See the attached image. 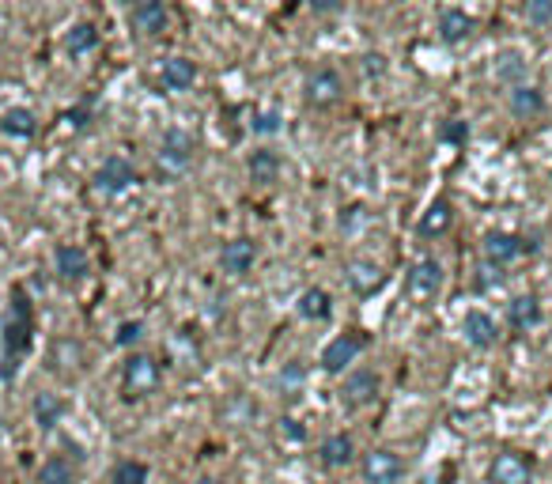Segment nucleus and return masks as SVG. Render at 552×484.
Instances as JSON below:
<instances>
[{"instance_id": "f257e3e1", "label": "nucleus", "mask_w": 552, "mask_h": 484, "mask_svg": "<svg viewBox=\"0 0 552 484\" xmlns=\"http://www.w3.org/2000/svg\"><path fill=\"white\" fill-rule=\"evenodd\" d=\"M31 303L24 299V291H15L12 296V310H8V318H5V367H0V378L5 383H12L15 378V367H19V360L31 352Z\"/></svg>"}, {"instance_id": "f03ea898", "label": "nucleus", "mask_w": 552, "mask_h": 484, "mask_svg": "<svg viewBox=\"0 0 552 484\" xmlns=\"http://www.w3.org/2000/svg\"><path fill=\"white\" fill-rule=\"evenodd\" d=\"M194 137L189 133H182V129H171L163 137V144H159V152H156V175L163 178V182H178L189 166H194Z\"/></svg>"}, {"instance_id": "7ed1b4c3", "label": "nucleus", "mask_w": 552, "mask_h": 484, "mask_svg": "<svg viewBox=\"0 0 552 484\" xmlns=\"http://www.w3.org/2000/svg\"><path fill=\"white\" fill-rule=\"evenodd\" d=\"M159 378H163V371H159L156 356L133 352L129 360H125V367H121V394H125V402H140V397L156 394Z\"/></svg>"}, {"instance_id": "20e7f679", "label": "nucleus", "mask_w": 552, "mask_h": 484, "mask_svg": "<svg viewBox=\"0 0 552 484\" xmlns=\"http://www.w3.org/2000/svg\"><path fill=\"white\" fill-rule=\"evenodd\" d=\"M303 99H307V107L314 110H329L337 107V102L345 99V80L337 76L333 69H314L303 83Z\"/></svg>"}, {"instance_id": "39448f33", "label": "nucleus", "mask_w": 552, "mask_h": 484, "mask_svg": "<svg viewBox=\"0 0 552 484\" xmlns=\"http://www.w3.org/2000/svg\"><path fill=\"white\" fill-rule=\"evenodd\" d=\"M405 291L416 303H432L443 291V265L435 258H420L413 261V269L405 272Z\"/></svg>"}, {"instance_id": "423d86ee", "label": "nucleus", "mask_w": 552, "mask_h": 484, "mask_svg": "<svg viewBox=\"0 0 552 484\" xmlns=\"http://www.w3.org/2000/svg\"><path fill=\"white\" fill-rule=\"evenodd\" d=\"M367 348V337L352 329V333H341V337H333V341L322 348V367L329 375H341L348 364H356V356Z\"/></svg>"}, {"instance_id": "0eeeda50", "label": "nucleus", "mask_w": 552, "mask_h": 484, "mask_svg": "<svg viewBox=\"0 0 552 484\" xmlns=\"http://www.w3.org/2000/svg\"><path fill=\"white\" fill-rule=\"evenodd\" d=\"M137 182V166L125 159V156H110V159H102V166L95 171V189L106 197H114V194H125Z\"/></svg>"}, {"instance_id": "6e6552de", "label": "nucleus", "mask_w": 552, "mask_h": 484, "mask_svg": "<svg viewBox=\"0 0 552 484\" xmlns=\"http://www.w3.org/2000/svg\"><path fill=\"white\" fill-rule=\"evenodd\" d=\"M359 473H364V484H397L405 466H401V458L386 447L378 451H367L364 461H359Z\"/></svg>"}, {"instance_id": "1a4fd4ad", "label": "nucleus", "mask_w": 552, "mask_h": 484, "mask_svg": "<svg viewBox=\"0 0 552 484\" xmlns=\"http://www.w3.org/2000/svg\"><path fill=\"white\" fill-rule=\"evenodd\" d=\"M488 480L492 484H534V461L515 451H503L492 461V470H488Z\"/></svg>"}, {"instance_id": "9d476101", "label": "nucleus", "mask_w": 552, "mask_h": 484, "mask_svg": "<svg viewBox=\"0 0 552 484\" xmlns=\"http://www.w3.org/2000/svg\"><path fill=\"white\" fill-rule=\"evenodd\" d=\"M345 280L356 296H375V291L386 284V272H382V265H375L371 258H352L345 265Z\"/></svg>"}, {"instance_id": "9b49d317", "label": "nucleus", "mask_w": 552, "mask_h": 484, "mask_svg": "<svg viewBox=\"0 0 552 484\" xmlns=\"http://www.w3.org/2000/svg\"><path fill=\"white\" fill-rule=\"evenodd\" d=\"M378 397V375L375 371H352L348 378H345V386H341V402H345V409H367L371 402Z\"/></svg>"}, {"instance_id": "f8f14e48", "label": "nucleus", "mask_w": 552, "mask_h": 484, "mask_svg": "<svg viewBox=\"0 0 552 484\" xmlns=\"http://www.w3.org/2000/svg\"><path fill=\"white\" fill-rule=\"evenodd\" d=\"M481 250H484V265L503 269V265H511V261L522 258V239L507 235V231H492V235H484Z\"/></svg>"}, {"instance_id": "ddd939ff", "label": "nucleus", "mask_w": 552, "mask_h": 484, "mask_svg": "<svg viewBox=\"0 0 552 484\" xmlns=\"http://www.w3.org/2000/svg\"><path fill=\"white\" fill-rule=\"evenodd\" d=\"M53 269H57L61 280L72 284V280H83L91 272V258H88V250H83V246H57Z\"/></svg>"}, {"instance_id": "4468645a", "label": "nucleus", "mask_w": 552, "mask_h": 484, "mask_svg": "<svg viewBox=\"0 0 552 484\" xmlns=\"http://www.w3.org/2000/svg\"><path fill=\"white\" fill-rule=\"evenodd\" d=\"M462 333H465V341H470L473 348H496L500 341V329L492 322V314H484V310H470L465 314V322H462Z\"/></svg>"}, {"instance_id": "2eb2a0df", "label": "nucleus", "mask_w": 552, "mask_h": 484, "mask_svg": "<svg viewBox=\"0 0 552 484\" xmlns=\"http://www.w3.org/2000/svg\"><path fill=\"white\" fill-rule=\"evenodd\" d=\"M253 261H258V246H253L250 239H231L220 250V265H224V272H231V277H243V272H250Z\"/></svg>"}, {"instance_id": "dca6fc26", "label": "nucleus", "mask_w": 552, "mask_h": 484, "mask_svg": "<svg viewBox=\"0 0 552 484\" xmlns=\"http://www.w3.org/2000/svg\"><path fill=\"white\" fill-rule=\"evenodd\" d=\"M451 223H454V204L447 197H439V201H432L428 208H424L416 231H420L424 239H439V235H447V231H451Z\"/></svg>"}, {"instance_id": "f3484780", "label": "nucleus", "mask_w": 552, "mask_h": 484, "mask_svg": "<svg viewBox=\"0 0 552 484\" xmlns=\"http://www.w3.org/2000/svg\"><path fill=\"white\" fill-rule=\"evenodd\" d=\"M507 110H511L519 121H529L545 110V95L534 88V83H515V88L507 91Z\"/></svg>"}, {"instance_id": "a211bd4d", "label": "nucleus", "mask_w": 552, "mask_h": 484, "mask_svg": "<svg viewBox=\"0 0 552 484\" xmlns=\"http://www.w3.org/2000/svg\"><path fill=\"white\" fill-rule=\"evenodd\" d=\"M167 24H171V12H167L163 0H140L137 12H133V27L148 38H156L167 31Z\"/></svg>"}, {"instance_id": "6ab92c4d", "label": "nucleus", "mask_w": 552, "mask_h": 484, "mask_svg": "<svg viewBox=\"0 0 552 484\" xmlns=\"http://www.w3.org/2000/svg\"><path fill=\"white\" fill-rule=\"evenodd\" d=\"M159 80L167 91H189L197 83V65L186 57H167L163 69H159Z\"/></svg>"}, {"instance_id": "aec40b11", "label": "nucleus", "mask_w": 552, "mask_h": 484, "mask_svg": "<svg viewBox=\"0 0 552 484\" xmlns=\"http://www.w3.org/2000/svg\"><path fill=\"white\" fill-rule=\"evenodd\" d=\"M318 458H322V466H329V470H345L348 461L356 458L352 435H345V432L326 435V439H322V447H318Z\"/></svg>"}, {"instance_id": "412c9836", "label": "nucleus", "mask_w": 552, "mask_h": 484, "mask_svg": "<svg viewBox=\"0 0 552 484\" xmlns=\"http://www.w3.org/2000/svg\"><path fill=\"white\" fill-rule=\"evenodd\" d=\"M473 27H477L473 15L462 12V8H447V12L439 15V38L447 42V46H462V42L473 34Z\"/></svg>"}, {"instance_id": "4be33fe9", "label": "nucleus", "mask_w": 552, "mask_h": 484, "mask_svg": "<svg viewBox=\"0 0 552 484\" xmlns=\"http://www.w3.org/2000/svg\"><path fill=\"white\" fill-rule=\"evenodd\" d=\"M31 413H34V424H38L42 432H53V428L61 424V416H65V402H61L57 394L42 390V394H34Z\"/></svg>"}, {"instance_id": "5701e85b", "label": "nucleus", "mask_w": 552, "mask_h": 484, "mask_svg": "<svg viewBox=\"0 0 552 484\" xmlns=\"http://www.w3.org/2000/svg\"><path fill=\"white\" fill-rule=\"evenodd\" d=\"M246 175H250L253 185H272L276 178H281V156L269 152V148H258L246 159Z\"/></svg>"}, {"instance_id": "b1692460", "label": "nucleus", "mask_w": 552, "mask_h": 484, "mask_svg": "<svg viewBox=\"0 0 552 484\" xmlns=\"http://www.w3.org/2000/svg\"><path fill=\"white\" fill-rule=\"evenodd\" d=\"M507 318H511V326L519 333L534 329L541 322V303H538V296H519V299H511V303H507Z\"/></svg>"}, {"instance_id": "393cba45", "label": "nucleus", "mask_w": 552, "mask_h": 484, "mask_svg": "<svg viewBox=\"0 0 552 484\" xmlns=\"http://www.w3.org/2000/svg\"><path fill=\"white\" fill-rule=\"evenodd\" d=\"M76 480H80V473H76V466L65 454L46 458L42 461V470H38V484H76Z\"/></svg>"}, {"instance_id": "a878e982", "label": "nucleus", "mask_w": 552, "mask_h": 484, "mask_svg": "<svg viewBox=\"0 0 552 484\" xmlns=\"http://www.w3.org/2000/svg\"><path fill=\"white\" fill-rule=\"evenodd\" d=\"M300 314L307 322H326L333 314V303H329V291L326 288H307L300 296Z\"/></svg>"}, {"instance_id": "bb28decb", "label": "nucleus", "mask_w": 552, "mask_h": 484, "mask_svg": "<svg viewBox=\"0 0 552 484\" xmlns=\"http://www.w3.org/2000/svg\"><path fill=\"white\" fill-rule=\"evenodd\" d=\"M496 80L500 83H526V57L519 53V50H503V53H496Z\"/></svg>"}, {"instance_id": "cd10ccee", "label": "nucleus", "mask_w": 552, "mask_h": 484, "mask_svg": "<svg viewBox=\"0 0 552 484\" xmlns=\"http://www.w3.org/2000/svg\"><path fill=\"white\" fill-rule=\"evenodd\" d=\"M34 129H38V118L31 110H24V107H15V110H8L5 118H0V133L5 137L27 140V137H34Z\"/></svg>"}, {"instance_id": "c85d7f7f", "label": "nucleus", "mask_w": 552, "mask_h": 484, "mask_svg": "<svg viewBox=\"0 0 552 484\" xmlns=\"http://www.w3.org/2000/svg\"><path fill=\"white\" fill-rule=\"evenodd\" d=\"M50 364H53L57 371H80V364H83V345L72 341V337L57 341L53 352H50Z\"/></svg>"}, {"instance_id": "c756f323", "label": "nucleus", "mask_w": 552, "mask_h": 484, "mask_svg": "<svg viewBox=\"0 0 552 484\" xmlns=\"http://www.w3.org/2000/svg\"><path fill=\"white\" fill-rule=\"evenodd\" d=\"M99 46V31L91 24H76L69 34H65V50L69 57H83V53H91Z\"/></svg>"}, {"instance_id": "7c9ffc66", "label": "nucleus", "mask_w": 552, "mask_h": 484, "mask_svg": "<svg viewBox=\"0 0 552 484\" xmlns=\"http://www.w3.org/2000/svg\"><path fill=\"white\" fill-rule=\"evenodd\" d=\"M110 484H148V466H144V461L125 458V461H118V466H114Z\"/></svg>"}, {"instance_id": "2f4dec72", "label": "nucleus", "mask_w": 552, "mask_h": 484, "mask_svg": "<svg viewBox=\"0 0 552 484\" xmlns=\"http://www.w3.org/2000/svg\"><path fill=\"white\" fill-rule=\"evenodd\" d=\"M522 15H526L534 27L552 24V0H522Z\"/></svg>"}, {"instance_id": "473e14b6", "label": "nucleus", "mask_w": 552, "mask_h": 484, "mask_svg": "<svg viewBox=\"0 0 552 484\" xmlns=\"http://www.w3.org/2000/svg\"><path fill=\"white\" fill-rule=\"evenodd\" d=\"M114 341H118L121 348H133V345H140V341H144V322H121V326H118V333H114Z\"/></svg>"}, {"instance_id": "72a5a7b5", "label": "nucleus", "mask_w": 552, "mask_h": 484, "mask_svg": "<svg viewBox=\"0 0 552 484\" xmlns=\"http://www.w3.org/2000/svg\"><path fill=\"white\" fill-rule=\"evenodd\" d=\"M439 140H447V144H465V140H470V125H465V121H443Z\"/></svg>"}, {"instance_id": "f704fd0d", "label": "nucleus", "mask_w": 552, "mask_h": 484, "mask_svg": "<svg viewBox=\"0 0 552 484\" xmlns=\"http://www.w3.org/2000/svg\"><path fill=\"white\" fill-rule=\"evenodd\" d=\"M250 125H253V133H265V137H269V133H276V129H281V118H276L272 110H265V114H258V118H253Z\"/></svg>"}, {"instance_id": "c9c22d12", "label": "nucleus", "mask_w": 552, "mask_h": 484, "mask_svg": "<svg viewBox=\"0 0 552 484\" xmlns=\"http://www.w3.org/2000/svg\"><path fill=\"white\" fill-rule=\"evenodd\" d=\"M307 5L314 15H337V12H345L348 0H307Z\"/></svg>"}, {"instance_id": "e433bc0d", "label": "nucleus", "mask_w": 552, "mask_h": 484, "mask_svg": "<svg viewBox=\"0 0 552 484\" xmlns=\"http://www.w3.org/2000/svg\"><path fill=\"white\" fill-rule=\"evenodd\" d=\"M364 76H386V57H382V53H367L364 57Z\"/></svg>"}, {"instance_id": "4c0bfd02", "label": "nucleus", "mask_w": 552, "mask_h": 484, "mask_svg": "<svg viewBox=\"0 0 552 484\" xmlns=\"http://www.w3.org/2000/svg\"><path fill=\"white\" fill-rule=\"evenodd\" d=\"M300 383H303V367H300V364H291L288 371H281V386H284V390H295Z\"/></svg>"}, {"instance_id": "58836bf2", "label": "nucleus", "mask_w": 552, "mask_h": 484, "mask_svg": "<svg viewBox=\"0 0 552 484\" xmlns=\"http://www.w3.org/2000/svg\"><path fill=\"white\" fill-rule=\"evenodd\" d=\"M281 432H288V439H295V443H300V439L307 435V432L300 428V420H284V428H281Z\"/></svg>"}, {"instance_id": "ea45409f", "label": "nucleus", "mask_w": 552, "mask_h": 484, "mask_svg": "<svg viewBox=\"0 0 552 484\" xmlns=\"http://www.w3.org/2000/svg\"><path fill=\"white\" fill-rule=\"evenodd\" d=\"M197 484H224V480H216V477H201Z\"/></svg>"}]
</instances>
